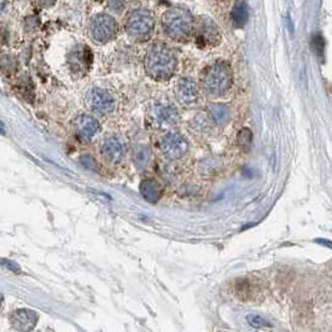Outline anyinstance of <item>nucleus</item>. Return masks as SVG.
I'll return each mask as SVG.
<instances>
[{
	"instance_id": "20e7f679",
	"label": "nucleus",
	"mask_w": 332,
	"mask_h": 332,
	"mask_svg": "<svg viewBox=\"0 0 332 332\" xmlns=\"http://www.w3.org/2000/svg\"><path fill=\"white\" fill-rule=\"evenodd\" d=\"M155 20L146 10H135L130 14L126 22V31L131 38L145 40L153 34Z\"/></svg>"
},
{
	"instance_id": "9b49d317",
	"label": "nucleus",
	"mask_w": 332,
	"mask_h": 332,
	"mask_svg": "<svg viewBox=\"0 0 332 332\" xmlns=\"http://www.w3.org/2000/svg\"><path fill=\"white\" fill-rule=\"evenodd\" d=\"M38 313L27 308L14 311L10 317L12 326L17 331H31L38 323Z\"/></svg>"
},
{
	"instance_id": "393cba45",
	"label": "nucleus",
	"mask_w": 332,
	"mask_h": 332,
	"mask_svg": "<svg viewBox=\"0 0 332 332\" xmlns=\"http://www.w3.org/2000/svg\"><path fill=\"white\" fill-rule=\"evenodd\" d=\"M317 242H320V244H321V242H323V244H326L325 246H327V247H330V249H332V242H330V241H326V240H317Z\"/></svg>"
},
{
	"instance_id": "6e6552de",
	"label": "nucleus",
	"mask_w": 332,
	"mask_h": 332,
	"mask_svg": "<svg viewBox=\"0 0 332 332\" xmlns=\"http://www.w3.org/2000/svg\"><path fill=\"white\" fill-rule=\"evenodd\" d=\"M179 115L175 106L171 104L159 103L153 106L150 111L151 124L159 129H166V127L174 126L177 122Z\"/></svg>"
},
{
	"instance_id": "4be33fe9",
	"label": "nucleus",
	"mask_w": 332,
	"mask_h": 332,
	"mask_svg": "<svg viewBox=\"0 0 332 332\" xmlns=\"http://www.w3.org/2000/svg\"><path fill=\"white\" fill-rule=\"evenodd\" d=\"M80 163H82L84 167H86V169L93 170V171H98V164L94 160L93 156L83 155L82 158H80Z\"/></svg>"
},
{
	"instance_id": "0eeeda50",
	"label": "nucleus",
	"mask_w": 332,
	"mask_h": 332,
	"mask_svg": "<svg viewBox=\"0 0 332 332\" xmlns=\"http://www.w3.org/2000/svg\"><path fill=\"white\" fill-rule=\"evenodd\" d=\"M88 104L96 114L109 115L115 110V99L108 90L93 88L88 93Z\"/></svg>"
},
{
	"instance_id": "f3484780",
	"label": "nucleus",
	"mask_w": 332,
	"mask_h": 332,
	"mask_svg": "<svg viewBox=\"0 0 332 332\" xmlns=\"http://www.w3.org/2000/svg\"><path fill=\"white\" fill-rule=\"evenodd\" d=\"M210 111H211V116L214 117L216 124L219 125L225 124L230 117L229 109H227L225 105H222V104H215V105L211 108Z\"/></svg>"
},
{
	"instance_id": "b1692460",
	"label": "nucleus",
	"mask_w": 332,
	"mask_h": 332,
	"mask_svg": "<svg viewBox=\"0 0 332 332\" xmlns=\"http://www.w3.org/2000/svg\"><path fill=\"white\" fill-rule=\"evenodd\" d=\"M287 25H289V30H290V33L294 34V31H295V29H294V23H292L291 18H290L289 15H287Z\"/></svg>"
},
{
	"instance_id": "9d476101",
	"label": "nucleus",
	"mask_w": 332,
	"mask_h": 332,
	"mask_svg": "<svg viewBox=\"0 0 332 332\" xmlns=\"http://www.w3.org/2000/svg\"><path fill=\"white\" fill-rule=\"evenodd\" d=\"M176 95L182 105H195L198 99V90L197 86H196V83L194 80L187 79V78L180 79L176 84Z\"/></svg>"
},
{
	"instance_id": "a211bd4d",
	"label": "nucleus",
	"mask_w": 332,
	"mask_h": 332,
	"mask_svg": "<svg viewBox=\"0 0 332 332\" xmlns=\"http://www.w3.org/2000/svg\"><path fill=\"white\" fill-rule=\"evenodd\" d=\"M237 144L244 151H249L252 144V132L249 129H242L237 134Z\"/></svg>"
},
{
	"instance_id": "2eb2a0df",
	"label": "nucleus",
	"mask_w": 332,
	"mask_h": 332,
	"mask_svg": "<svg viewBox=\"0 0 332 332\" xmlns=\"http://www.w3.org/2000/svg\"><path fill=\"white\" fill-rule=\"evenodd\" d=\"M140 192L146 201L151 204H156L159 200V196H160L158 181L151 179L144 180L140 185Z\"/></svg>"
},
{
	"instance_id": "f257e3e1",
	"label": "nucleus",
	"mask_w": 332,
	"mask_h": 332,
	"mask_svg": "<svg viewBox=\"0 0 332 332\" xmlns=\"http://www.w3.org/2000/svg\"><path fill=\"white\" fill-rule=\"evenodd\" d=\"M177 60L174 51L163 44H156L149 49L145 59L148 74L156 80H166L174 74Z\"/></svg>"
},
{
	"instance_id": "aec40b11",
	"label": "nucleus",
	"mask_w": 332,
	"mask_h": 332,
	"mask_svg": "<svg viewBox=\"0 0 332 332\" xmlns=\"http://www.w3.org/2000/svg\"><path fill=\"white\" fill-rule=\"evenodd\" d=\"M246 320H247V322H249V325L252 326V327H255V328L269 327V326H271L270 322H269L266 318L261 317L260 315H253V313H251V315H247Z\"/></svg>"
},
{
	"instance_id": "dca6fc26",
	"label": "nucleus",
	"mask_w": 332,
	"mask_h": 332,
	"mask_svg": "<svg viewBox=\"0 0 332 332\" xmlns=\"http://www.w3.org/2000/svg\"><path fill=\"white\" fill-rule=\"evenodd\" d=\"M134 161L138 169L144 170L151 161V150L146 145H139L134 150Z\"/></svg>"
},
{
	"instance_id": "4468645a",
	"label": "nucleus",
	"mask_w": 332,
	"mask_h": 332,
	"mask_svg": "<svg viewBox=\"0 0 332 332\" xmlns=\"http://www.w3.org/2000/svg\"><path fill=\"white\" fill-rule=\"evenodd\" d=\"M249 7L244 0H240L234 5L231 12L232 24L236 28H242L249 22Z\"/></svg>"
},
{
	"instance_id": "f8f14e48",
	"label": "nucleus",
	"mask_w": 332,
	"mask_h": 332,
	"mask_svg": "<svg viewBox=\"0 0 332 332\" xmlns=\"http://www.w3.org/2000/svg\"><path fill=\"white\" fill-rule=\"evenodd\" d=\"M219 35V29L215 23L209 18H204L200 24L197 25V33H196V41L197 45L204 46L209 45L211 41H215Z\"/></svg>"
},
{
	"instance_id": "ddd939ff",
	"label": "nucleus",
	"mask_w": 332,
	"mask_h": 332,
	"mask_svg": "<svg viewBox=\"0 0 332 332\" xmlns=\"http://www.w3.org/2000/svg\"><path fill=\"white\" fill-rule=\"evenodd\" d=\"M101 153L105 156L106 160L112 164H116L121 160L122 155H124V148H122L119 139L110 137L104 140L103 145H101Z\"/></svg>"
},
{
	"instance_id": "f03ea898",
	"label": "nucleus",
	"mask_w": 332,
	"mask_h": 332,
	"mask_svg": "<svg viewBox=\"0 0 332 332\" xmlns=\"http://www.w3.org/2000/svg\"><path fill=\"white\" fill-rule=\"evenodd\" d=\"M232 84L231 69L225 62H216L209 67L203 73L201 85L205 89L206 93L211 95L220 96L226 93Z\"/></svg>"
},
{
	"instance_id": "423d86ee",
	"label": "nucleus",
	"mask_w": 332,
	"mask_h": 332,
	"mask_svg": "<svg viewBox=\"0 0 332 332\" xmlns=\"http://www.w3.org/2000/svg\"><path fill=\"white\" fill-rule=\"evenodd\" d=\"M90 30L94 40L99 43H106L111 40L116 34L117 24L111 15L100 14L93 19Z\"/></svg>"
},
{
	"instance_id": "5701e85b",
	"label": "nucleus",
	"mask_w": 332,
	"mask_h": 332,
	"mask_svg": "<svg viewBox=\"0 0 332 332\" xmlns=\"http://www.w3.org/2000/svg\"><path fill=\"white\" fill-rule=\"evenodd\" d=\"M3 265H4L7 269H9L10 271H13V273H17V274L20 273L19 266H18L15 262H13V261L7 260V258H3Z\"/></svg>"
},
{
	"instance_id": "39448f33",
	"label": "nucleus",
	"mask_w": 332,
	"mask_h": 332,
	"mask_svg": "<svg viewBox=\"0 0 332 332\" xmlns=\"http://www.w3.org/2000/svg\"><path fill=\"white\" fill-rule=\"evenodd\" d=\"M160 148L161 153L169 160H177L189 153V143L181 134H177V132L167 134L161 140Z\"/></svg>"
},
{
	"instance_id": "6ab92c4d",
	"label": "nucleus",
	"mask_w": 332,
	"mask_h": 332,
	"mask_svg": "<svg viewBox=\"0 0 332 332\" xmlns=\"http://www.w3.org/2000/svg\"><path fill=\"white\" fill-rule=\"evenodd\" d=\"M311 48H312L313 53L318 57H323V53H325V40H323L321 34H315L311 39Z\"/></svg>"
},
{
	"instance_id": "1a4fd4ad",
	"label": "nucleus",
	"mask_w": 332,
	"mask_h": 332,
	"mask_svg": "<svg viewBox=\"0 0 332 332\" xmlns=\"http://www.w3.org/2000/svg\"><path fill=\"white\" fill-rule=\"evenodd\" d=\"M74 129L78 138L84 141L91 140L100 130V124L90 115H79L74 121Z\"/></svg>"
},
{
	"instance_id": "7ed1b4c3",
	"label": "nucleus",
	"mask_w": 332,
	"mask_h": 332,
	"mask_svg": "<svg viewBox=\"0 0 332 332\" xmlns=\"http://www.w3.org/2000/svg\"><path fill=\"white\" fill-rule=\"evenodd\" d=\"M192 17L184 8H172L163 17V25L167 35L176 40H184L191 31Z\"/></svg>"
},
{
	"instance_id": "412c9836",
	"label": "nucleus",
	"mask_w": 332,
	"mask_h": 332,
	"mask_svg": "<svg viewBox=\"0 0 332 332\" xmlns=\"http://www.w3.org/2000/svg\"><path fill=\"white\" fill-rule=\"evenodd\" d=\"M209 124H210V120L208 119L206 116H203V115H196L194 117V120L191 121V126L194 127L195 130L197 131H204L209 127Z\"/></svg>"
}]
</instances>
